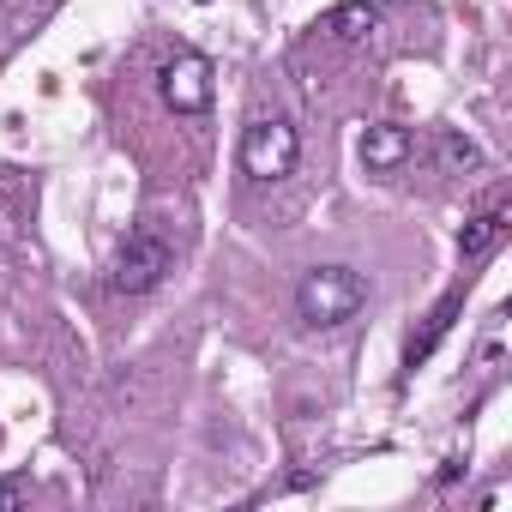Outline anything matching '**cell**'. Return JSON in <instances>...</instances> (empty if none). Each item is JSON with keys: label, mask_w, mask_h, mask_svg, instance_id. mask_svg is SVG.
I'll list each match as a JSON object with an SVG mask.
<instances>
[{"label": "cell", "mask_w": 512, "mask_h": 512, "mask_svg": "<svg viewBox=\"0 0 512 512\" xmlns=\"http://www.w3.org/2000/svg\"><path fill=\"white\" fill-rule=\"evenodd\" d=\"M362 302H368V278L350 272V266H314V272L296 284V314H302L314 332L356 320Z\"/></svg>", "instance_id": "6da1fadb"}, {"label": "cell", "mask_w": 512, "mask_h": 512, "mask_svg": "<svg viewBox=\"0 0 512 512\" xmlns=\"http://www.w3.org/2000/svg\"><path fill=\"white\" fill-rule=\"evenodd\" d=\"M169 272H175V247H169L157 229H133V235L115 247L109 290H121V296H145V290H157Z\"/></svg>", "instance_id": "7a4b0ae2"}, {"label": "cell", "mask_w": 512, "mask_h": 512, "mask_svg": "<svg viewBox=\"0 0 512 512\" xmlns=\"http://www.w3.org/2000/svg\"><path fill=\"white\" fill-rule=\"evenodd\" d=\"M296 157H302V133L290 121H278V115H260L241 133V169H247V181H284L296 169Z\"/></svg>", "instance_id": "3957f363"}, {"label": "cell", "mask_w": 512, "mask_h": 512, "mask_svg": "<svg viewBox=\"0 0 512 512\" xmlns=\"http://www.w3.org/2000/svg\"><path fill=\"white\" fill-rule=\"evenodd\" d=\"M157 91H163V103H169L175 115H205V109H211V61L193 55V49L169 55L163 73H157Z\"/></svg>", "instance_id": "277c9868"}, {"label": "cell", "mask_w": 512, "mask_h": 512, "mask_svg": "<svg viewBox=\"0 0 512 512\" xmlns=\"http://www.w3.org/2000/svg\"><path fill=\"white\" fill-rule=\"evenodd\" d=\"M404 157H410V127H368L362 133V163L374 175H392Z\"/></svg>", "instance_id": "5b68a950"}, {"label": "cell", "mask_w": 512, "mask_h": 512, "mask_svg": "<svg viewBox=\"0 0 512 512\" xmlns=\"http://www.w3.org/2000/svg\"><path fill=\"white\" fill-rule=\"evenodd\" d=\"M458 308H464V296L452 290V296H446V302H440V308L428 314V326H422V332H416V338L404 344V368H416V362H428V356H434V344H440V338L452 332V320H458Z\"/></svg>", "instance_id": "8992f818"}, {"label": "cell", "mask_w": 512, "mask_h": 512, "mask_svg": "<svg viewBox=\"0 0 512 512\" xmlns=\"http://www.w3.org/2000/svg\"><path fill=\"white\" fill-rule=\"evenodd\" d=\"M500 235H506V205H494V211L470 217V223H464V235H458V253H464V260H488V253L500 247Z\"/></svg>", "instance_id": "52a82bcc"}, {"label": "cell", "mask_w": 512, "mask_h": 512, "mask_svg": "<svg viewBox=\"0 0 512 512\" xmlns=\"http://www.w3.org/2000/svg\"><path fill=\"white\" fill-rule=\"evenodd\" d=\"M374 25H380V7H374V0H350V7L326 13V31H332L338 43H362Z\"/></svg>", "instance_id": "ba28073f"}, {"label": "cell", "mask_w": 512, "mask_h": 512, "mask_svg": "<svg viewBox=\"0 0 512 512\" xmlns=\"http://www.w3.org/2000/svg\"><path fill=\"white\" fill-rule=\"evenodd\" d=\"M440 163H446V169H476L482 151H476V139H464V133H440Z\"/></svg>", "instance_id": "9c48e42d"}, {"label": "cell", "mask_w": 512, "mask_h": 512, "mask_svg": "<svg viewBox=\"0 0 512 512\" xmlns=\"http://www.w3.org/2000/svg\"><path fill=\"white\" fill-rule=\"evenodd\" d=\"M31 500V482L25 476H7V482H0V512H13V506H25Z\"/></svg>", "instance_id": "30bf717a"}]
</instances>
